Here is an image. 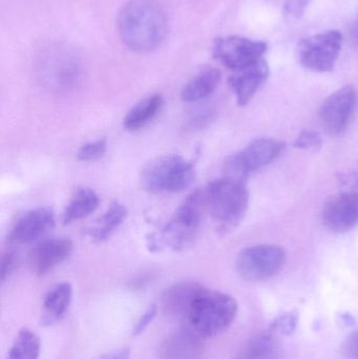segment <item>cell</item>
<instances>
[{"label": "cell", "mask_w": 358, "mask_h": 359, "mask_svg": "<svg viewBox=\"0 0 358 359\" xmlns=\"http://www.w3.org/2000/svg\"><path fill=\"white\" fill-rule=\"evenodd\" d=\"M118 32L126 48L146 54L159 48L167 34V17L156 0H130L118 15Z\"/></svg>", "instance_id": "1"}, {"label": "cell", "mask_w": 358, "mask_h": 359, "mask_svg": "<svg viewBox=\"0 0 358 359\" xmlns=\"http://www.w3.org/2000/svg\"><path fill=\"white\" fill-rule=\"evenodd\" d=\"M203 190L191 192L172 219L162 229L149 234L146 246L151 252L182 251L195 244L205 215Z\"/></svg>", "instance_id": "2"}, {"label": "cell", "mask_w": 358, "mask_h": 359, "mask_svg": "<svg viewBox=\"0 0 358 359\" xmlns=\"http://www.w3.org/2000/svg\"><path fill=\"white\" fill-rule=\"evenodd\" d=\"M203 194L206 212L222 233L235 229L247 212L249 192L246 182L224 177L208 184Z\"/></svg>", "instance_id": "3"}, {"label": "cell", "mask_w": 358, "mask_h": 359, "mask_svg": "<svg viewBox=\"0 0 358 359\" xmlns=\"http://www.w3.org/2000/svg\"><path fill=\"white\" fill-rule=\"evenodd\" d=\"M237 313V303L231 295L206 288L195 302L185 326L207 339L228 329Z\"/></svg>", "instance_id": "4"}, {"label": "cell", "mask_w": 358, "mask_h": 359, "mask_svg": "<svg viewBox=\"0 0 358 359\" xmlns=\"http://www.w3.org/2000/svg\"><path fill=\"white\" fill-rule=\"evenodd\" d=\"M195 178V162L168 155L149 162L141 172V185L153 194H177L191 187Z\"/></svg>", "instance_id": "5"}, {"label": "cell", "mask_w": 358, "mask_h": 359, "mask_svg": "<svg viewBox=\"0 0 358 359\" xmlns=\"http://www.w3.org/2000/svg\"><path fill=\"white\" fill-rule=\"evenodd\" d=\"M285 144L270 138H260L250 142L243 151L231 156L225 162V177L247 181L250 175L273 163L283 154Z\"/></svg>", "instance_id": "6"}, {"label": "cell", "mask_w": 358, "mask_h": 359, "mask_svg": "<svg viewBox=\"0 0 358 359\" xmlns=\"http://www.w3.org/2000/svg\"><path fill=\"white\" fill-rule=\"evenodd\" d=\"M286 261L285 251L275 245H256L243 249L235 262L237 271L248 282H262L277 276Z\"/></svg>", "instance_id": "7"}, {"label": "cell", "mask_w": 358, "mask_h": 359, "mask_svg": "<svg viewBox=\"0 0 358 359\" xmlns=\"http://www.w3.org/2000/svg\"><path fill=\"white\" fill-rule=\"evenodd\" d=\"M344 38L338 31H327L305 38L298 44V60L305 69L328 73L334 69Z\"/></svg>", "instance_id": "8"}, {"label": "cell", "mask_w": 358, "mask_h": 359, "mask_svg": "<svg viewBox=\"0 0 358 359\" xmlns=\"http://www.w3.org/2000/svg\"><path fill=\"white\" fill-rule=\"evenodd\" d=\"M267 44L242 36H225L214 41V57L227 69L242 71L262 60Z\"/></svg>", "instance_id": "9"}, {"label": "cell", "mask_w": 358, "mask_h": 359, "mask_svg": "<svg viewBox=\"0 0 358 359\" xmlns=\"http://www.w3.org/2000/svg\"><path fill=\"white\" fill-rule=\"evenodd\" d=\"M358 95L354 86H343L330 95L321 107L319 118L326 132L338 135L344 132L357 109Z\"/></svg>", "instance_id": "10"}, {"label": "cell", "mask_w": 358, "mask_h": 359, "mask_svg": "<svg viewBox=\"0 0 358 359\" xmlns=\"http://www.w3.org/2000/svg\"><path fill=\"white\" fill-rule=\"evenodd\" d=\"M54 226L55 213L52 209L48 207L32 209L23 213L15 222L6 241L8 244L17 246L29 244L46 236Z\"/></svg>", "instance_id": "11"}, {"label": "cell", "mask_w": 358, "mask_h": 359, "mask_svg": "<svg viewBox=\"0 0 358 359\" xmlns=\"http://www.w3.org/2000/svg\"><path fill=\"white\" fill-rule=\"evenodd\" d=\"M205 289L203 285L191 280L172 285L162 295V311L168 318L181 320L185 324L195 302Z\"/></svg>", "instance_id": "12"}, {"label": "cell", "mask_w": 358, "mask_h": 359, "mask_svg": "<svg viewBox=\"0 0 358 359\" xmlns=\"http://www.w3.org/2000/svg\"><path fill=\"white\" fill-rule=\"evenodd\" d=\"M324 225L332 232L344 233L358 225V198L340 191L324 205Z\"/></svg>", "instance_id": "13"}, {"label": "cell", "mask_w": 358, "mask_h": 359, "mask_svg": "<svg viewBox=\"0 0 358 359\" xmlns=\"http://www.w3.org/2000/svg\"><path fill=\"white\" fill-rule=\"evenodd\" d=\"M73 249V242L67 238H48L39 243L29 255L32 271L44 276L69 259Z\"/></svg>", "instance_id": "14"}, {"label": "cell", "mask_w": 358, "mask_h": 359, "mask_svg": "<svg viewBox=\"0 0 358 359\" xmlns=\"http://www.w3.org/2000/svg\"><path fill=\"white\" fill-rule=\"evenodd\" d=\"M204 339L184 326L162 341L158 355L159 359H200L205 350Z\"/></svg>", "instance_id": "15"}, {"label": "cell", "mask_w": 358, "mask_h": 359, "mask_svg": "<svg viewBox=\"0 0 358 359\" xmlns=\"http://www.w3.org/2000/svg\"><path fill=\"white\" fill-rule=\"evenodd\" d=\"M268 77L269 67L264 58L247 69L235 72L229 78V84L237 97V104H248Z\"/></svg>", "instance_id": "16"}, {"label": "cell", "mask_w": 358, "mask_h": 359, "mask_svg": "<svg viewBox=\"0 0 358 359\" xmlns=\"http://www.w3.org/2000/svg\"><path fill=\"white\" fill-rule=\"evenodd\" d=\"M282 356L281 339L270 329L250 337L233 359H282Z\"/></svg>", "instance_id": "17"}, {"label": "cell", "mask_w": 358, "mask_h": 359, "mask_svg": "<svg viewBox=\"0 0 358 359\" xmlns=\"http://www.w3.org/2000/svg\"><path fill=\"white\" fill-rule=\"evenodd\" d=\"M73 299V287L69 283L55 285L46 293L42 305L40 323L42 326H53L67 313Z\"/></svg>", "instance_id": "18"}, {"label": "cell", "mask_w": 358, "mask_h": 359, "mask_svg": "<svg viewBox=\"0 0 358 359\" xmlns=\"http://www.w3.org/2000/svg\"><path fill=\"white\" fill-rule=\"evenodd\" d=\"M221 81V73L216 67H204L195 77L191 78L181 93L184 102H199L214 94Z\"/></svg>", "instance_id": "19"}, {"label": "cell", "mask_w": 358, "mask_h": 359, "mask_svg": "<svg viewBox=\"0 0 358 359\" xmlns=\"http://www.w3.org/2000/svg\"><path fill=\"white\" fill-rule=\"evenodd\" d=\"M128 215V209L124 205L113 203L97 219L95 225L85 230V236L94 243L105 242L124 223Z\"/></svg>", "instance_id": "20"}, {"label": "cell", "mask_w": 358, "mask_h": 359, "mask_svg": "<svg viewBox=\"0 0 358 359\" xmlns=\"http://www.w3.org/2000/svg\"><path fill=\"white\" fill-rule=\"evenodd\" d=\"M163 97L159 94L151 95L142 99L126 114L123 126L128 132H138L149 126L163 107Z\"/></svg>", "instance_id": "21"}, {"label": "cell", "mask_w": 358, "mask_h": 359, "mask_svg": "<svg viewBox=\"0 0 358 359\" xmlns=\"http://www.w3.org/2000/svg\"><path fill=\"white\" fill-rule=\"evenodd\" d=\"M100 200L98 194L88 187L76 190L63 211L62 222L64 225L85 219L98 209Z\"/></svg>", "instance_id": "22"}, {"label": "cell", "mask_w": 358, "mask_h": 359, "mask_svg": "<svg viewBox=\"0 0 358 359\" xmlns=\"http://www.w3.org/2000/svg\"><path fill=\"white\" fill-rule=\"evenodd\" d=\"M39 337L27 328L21 329L8 351V359H39Z\"/></svg>", "instance_id": "23"}, {"label": "cell", "mask_w": 358, "mask_h": 359, "mask_svg": "<svg viewBox=\"0 0 358 359\" xmlns=\"http://www.w3.org/2000/svg\"><path fill=\"white\" fill-rule=\"evenodd\" d=\"M107 142L105 139L85 143L80 147L77 153V158L82 162H95L103 158L106 153Z\"/></svg>", "instance_id": "24"}, {"label": "cell", "mask_w": 358, "mask_h": 359, "mask_svg": "<svg viewBox=\"0 0 358 359\" xmlns=\"http://www.w3.org/2000/svg\"><path fill=\"white\" fill-rule=\"evenodd\" d=\"M322 145H323V139H322L321 135L311 130H305L301 132L294 142V147L296 149L308 151H319L321 149Z\"/></svg>", "instance_id": "25"}, {"label": "cell", "mask_w": 358, "mask_h": 359, "mask_svg": "<svg viewBox=\"0 0 358 359\" xmlns=\"http://www.w3.org/2000/svg\"><path fill=\"white\" fill-rule=\"evenodd\" d=\"M340 191L358 198V163L338 177Z\"/></svg>", "instance_id": "26"}, {"label": "cell", "mask_w": 358, "mask_h": 359, "mask_svg": "<svg viewBox=\"0 0 358 359\" xmlns=\"http://www.w3.org/2000/svg\"><path fill=\"white\" fill-rule=\"evenodd\" d=\"M311 1L312 0H283L282 8L284 17L290 21L300 19L306 12Z\"/></svg>", "instance_id": "27"}, {"label": "cell", "mask_w": 358, "mask_h": 359, "mask_svg": "<svg viewBox=\"0 0 358 359\" xmlns=\"http://www.w3.org/2000/svg\"><path fill=\"white\" fill-rule=\"evenodd\" d=\"M298 316L296 313H284L280 318H275L273 323L271 330L281 334H290L296 329Z\"/></svg>", "instance_id": "28"}, {"label": "cell", "mask_w": 358, "mask_h": 359, "mask_svg": "<svg viewBox=\"0 0 358 359\" xmlns=\"http://www.w3.org/2000/svg\"><path fill=\"white\" fill-rule=\"evenodd\" d=\"M19 257L18 253L14 250H8L4 253L1 259V271H0V278L1 282L4 283L16 270L18 266Z\"/></svg>", "instance_id": "29"}, {"label": "cell", "mask_w": 358, "mask_h": 359, "mask_svg": "<svg viewBox=\"0 0 358 359\" xmlns=\"http://www.w3.org/2000/svg\"><path fill=\"white\" fill-rule=\"evenodd\" d=\"M158 308L156 305L149 306V309L144 312L143 316H141V318H139L138 323H137L136 326L134 327V331H132V334L139 335L147 328L149 324L153 322V318L157 316Z\"/></svg>", "instance_id": "30"}, {"label": "cell", "mask_w": 358, "mask_h": 359, "mask_svg": "<svg viewBox=\"0 0 358 359\" xmlns=\"http://www.w3.org/2000/svg\"><path fill=\"white\" fill-rule=\"evenodd\" d=\"M343 353L347 359H358V330L347 337L343 345Z\"/></svg>", "instance_id": "31"}, {"label": "cell", "mask_w": 358, "mask_h": 359, "mask_svg": "<svg viewBox=\"0 0 358 359\" xmlns=\"http://www.w3.org/2000/svg\"><path fill=\"white\" fill-rule=\"evenodd\" d=\"M130 355V350L128 348H122V349L116 350L111 353L106 354L101 359H128Z\"/></svg>", "instance_id": "32"}, {"label": "cell", "mask_w": 358, "mask_h": 359, "mask_svg": "<svg viewBox=\"0 0 358 359\" xmlns=\"http://www.w3.org/2000/svg\"><path fill=\"white\" fill-rule=\"evenodd\" d=\"M353 36H354L355 42L358 43V21L357 25H355L354 31H353Z\"/></svg>", "instance_id": "33"}]
</instances>
